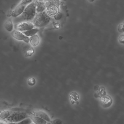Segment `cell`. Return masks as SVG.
<instances>
[{
	"label": "cell",
	"instance_id": "1",
	"mask_svg": "<svg viewBox=\"0 0 124 124\" xmlns=\"http://www.w3.org/2000/svg\"><path fill=\"white\" fill-rule=\"evenodd\" d=\"M36 14L35 1H33L26 7L20 15L14 17L13 21L15 24L23 22H32Z\"/></svg>",
	"mask_w": 124,
	"mask_h": 124
},
{
	"label": "cell",
	"instance_id": "2",
	"mask_svg": "<svg viewBox=\"0 0 124 124\" xmlns=\"http://www.w3.org/2000/svg\"><path fill=\"white\" fill-rule=\"evenodd\" d=\"M51 19V17L48 15L46 11H45L43 12L36 13L31 22L36 28H41L48 24Z\"/></svg>",
	"mask_w": 124,
	"mask_h": 124
},
{
	"label": "cell",
	"instance_id": "3",
	"mask_svg": "<svg viewBox=\"0 0 124 124\" xmlns=\"http://www.w3.org/2000/svg\"><path fill=\"white\" fill-rule=\"evenodd\" d=\"M29 117V115L25 112L23 111H15L11 113L6 120L8 122L17 123Z\"/></svg>",
	"mask_w": 124,
	"mask_h": 124
},
{
	"label": "cell",
	"instance_id": "4",
	"mask_svg": "<svg viewBox=\"0 0 124 124\" xmlns=\"http://www.w3.org/2000/svg\"><path fill=\"white\" fill-rule=\"evenodd\" d=\"M33 1V0H21L12 11V16L15 17L20 15L23 12L26 7Z\"/></svg>",
	"mask_w": 124,
	"mask_h": 124
},
{
	"label": "cell",
	"instance_id": "5",
	"mask_svg": "<svg viewBox=\"0 0 124 124\" xmlns=\"http://www.w3.org/2000/svg\"><path fill=\"white\" fill-rule=\"evenodd\" d=\"M34 27L33 23L30 22H21L16 24L15 25V30L20 32L27 31Z\"/></svg>",
	"mask_w": 124,
	"mask_h": 124
},
{
	"label": "cell",
	"instance_id": "6",
	"mask_svg": "<svg viewBox=\"0 0 124 124\" xmlns=\"http://www.w3.org/2000/svg\"><path fill=\"white\" fill-rule=\"evenodd\" d=\"M11 35L13 38L18 40L23 41L26 43H28L29 42L30 38L25 35L22 32L15 30L12 32Z\"/></svg>",
	"mask_w": 124,
	"mask_h": 124
},
{
	"label": "cell",
	"instance_id": "7",
	"mask_svg": "<svg viewBox=\"0 0 124 124\" xmlns=\"http://www.w3.org/2000/svg\"><path fill=\"white\" fill-rule=\"evenodd\" d=\"M100 102L101 105L103 108H107L111 105L113 101L110 96L105 95L101 97Z\"/></svg>",
	"mask_w": 124,
	"mask_h": 124
},
{
	"label": "cell",
	"instance_id": "8",
	"mask_svg": "<svg viewBox=\"0 0 124 124\" xmlns=\"http://www.w3.org/2000/svg\"><path fill=\"white\" fill-rule=\"evenodd\" d=\"M31 115L36 116L46 121L47 122H51L50 118L48 115L45 112L42 111L37 110L33 111L31 113Z\"/></svg>",
	"mask_w": 124,
	"mask_h": 124
},
{
	"label": "cell",
	"instance_id": "9",
	"mask_svg": "<svg viewBox=\"0 0 124 124\" xmlns=\"http://www.w3.org/2000/svg\"><path fill=\"white\" fill-rule=\"evenodd\" d=\"M46 12L50 17H54L59 12V8L56 5H51L46 8Z\"/></svg>",
	"mask_w": 124,
	"mask_h": 124
},
{
	"label": "cell",
	"instance_id": "10",
	"mask_svg": "<svg viewBox=\"0 0 124 124\" xmlns=\"http://www.w3.org/2000/svg\"><path fill=\"white\" fill-rule=\"evenodd\" d=\"M34 1L35 4L36 13H40L46 11V8L44 5V2H41L39 1Z\"/></svg>",
	"mask_w": 124,
	"mask_h": 124
},
{
	"label": "cell",
	"instance_id": "11",
	"mask_svg": "<svg viewBox=\"0 0 124 124\" xmlns=\"http://www.w3.org/2000/svg\"><path fill=\"white\" fill-rule=\"evenodd\" d=\"M23 53L25 57H31L34 53V50L33 48L29 45H27L23 48Z\"/></svg>",
	"mask_w": 124,
	"mask_h": 124
},
{
	"label": "cell",
	"instance_id": "12",
	"mask_svg": "<svg viewBox=\"0 0 124 124\" xmlns=\"http://www.w3.org/2000/svg\"><path fill=\"white\" fill-rule=\"evenodd\" d=\"M29 117L32 120L33 122L35 124H47V122L36 116L31 115Z\"/></svg>",
	"mask_w": 124,
	"mask_h": 124
},
{
	"label": "cell",
	"instance_id": "13",
	"mask_svg": "<svg viewBox=\"0 0 124 124\" xmlns=\"http://www.w3.org/2000/svg\"><path fill=\"white\" fill-rule=\"evenodd\" d=\"M4 27L7 31L9 32L13 31L14 29V25L11 18H9L5 22Z\"/></svg>",
	"mask_w": 124,
	"mask_h": 124
},
{
	"label": "cell",
	"instance_id": "14",
	"mask_svg": "<svg viewBox=\"0 0 124 124\" xmlns=\"http://www.w3.org/2000/svg\"><path fill=\"white\" fill-rule=\"evenodd\" d=\"M40 42V39L38 35H35L31 36L29 39V42L31 45L33 46H36Z\"/></svg>",
	"mask_w": 124,
	"mask_h": 124
},
{
	"label": "cell",
	"instance_id": "15",
	"mask_svg": "<svg viewBox=\"0 0 124 124\" xmlns=\"http://www.w3.org/2000/svg\"><path fill=\"white\" fill-rule=\"evenodd\" d=\"M39 31V29L37 28H34L33 29H31L27 31L22 32L23 34L27 36V37H31L34 35H36V33Z\"/></svg>",
	"mask_w": 124,
	"mask_h": 124
},
{
	"label": "cell",
	"instance_id": "16",
	"mask_svg": "<svg viewBox=\"0 0 124 124\" xmlns=\"http://www.w3.org/2000/svg\"><path fill=\"white\" fill-rule=\"evenodd\" d=\"M11 113V111L8 110H6L1 112L0 113V118L6 120L10 116Z\"/></svg>",
	"mask_w": 124,
	"mask_h": 124
},
{
	"label": "cell",
	"instance_id": "17",
	"mask_svg": "<svg viewBox=\"0 0 124 124\" xmlns=\"http://www.w3.org/2000/svg\"><path fill=\"white\" fill-rule=\"evenodd\" d=\"M70 97L71 101L74 102L78 100L79 96L77 93L73 92L70 94Z\"/></svg>",
	"mask_w": 124,
	"mask_h": 124
},
{
	"label": "cell",
	"instance_id": "18",
	"mask_svg": "<svg viewBox=\"0 0 124 124\" xmlns=\"http://www.w3.org/2000/svg\"><path fill=\"white\" fill-rule=\"evenodd\" d=\"M33 123L30 117H28L22 120L21 121L17 123V124H31Z\"/></svg>",
	"mask_w": 124,
	"mask_h": 124
},
{
	"label": "cell",
	"instance_id": "19",
	"mask_svg": "<svg viewBox=\"0 0 124 124\" xmlns=\"http://www.w3.org/2000/svg\"><path fill=\"white\" fill-rule=\"evenodd\" d=\"M36 83L35 79L34 78L31 77L29 78L27 80L28 84L30 86H33L35 85Z\"/></svg>",
	"mask_w": 124,
	"mask_h": 124
},
{
	"label": "cell",
	"instance_id": "20",
	"mask_svg": "<svg viewBox=\"0 0 124 124\" xmlns=\"http://www.w3.org/2000/svg\"><path fill=\"white\" fill-rule=\"evenodd\" d=\"M63 14L62 12H59L56 15L54 16L55 19L56 20H59L62 18Z\"/></svg>",
	"mask_w": 124,
	"mask_h": 124
},
{
	"label": "cell",
	"instance_id": "21",
	"mask_svg": "<svg viewBox=\"0 0 124 124\" xmlns=\"http://www.w3.org/2000/svg\"><path fill=\"white\" fill-rule=\"evenodd\" d=\"M52 124H62V121L59 119H56L51 122Z\"/></svg>",
	"mask_w": 124,
	"mask_h": 124
},
{
	"label": "cell",
	"instance_id": "22",
	"mask_svg": "<svg viewBox=\"0 0 124 124\" xmlns=\"http://www.w3.org/2000/svg\"><path fill=\"white\" fill-rule=\"evenodd\" d=\"M118 30L120 32H124V25L123 24H120L118 26Z\"/></svg>",
	"mask_w": 124,
	"mask_h": 124
},
{
	"label": "cell",
	"instance_id": "23",
	"mask_svg": "<svg viewBox=\"0 0 124 124\" xmlns=\"http://www.w3.org/2000/svg\"><path fill=\"white\" fill-rule=\"evenodd\" d=\"M119 41L120 43H124V35H122L120 36L119 38Z\"/></svg>",
	"mask_w": 124,
	"mask_h": 124
},
{
	"label": "cell",
	"instance_id": "24",
	"mask_svg": "<svg viewBox=\"0 0 124 124\" xmlns=\"http://www.w3.org/2000/svg\"><path fill=\"white\" fill-rule=\"evenodd\" d=\"M53 25H54L55 28H56V29H58L60 27V24L58 23H54Z\"/></svg>",
	"mask_w": 124,
	"mask_h": 124
},
{
	"label": "cell",
	"instance_id": "25",
	"mask_svg": "<svg viewBox=\"0 0 124 124\" xmlns=\"http://www.w3.org/2000/svg\"><path fill=\"white\" fill-rule=\"evenodd\" d=\"M8 124H17V123H13V122H8Z\"/></svg>",
	"mask_w": 124,
	"mask_h": 124
},
{
	"label": "cell",
	"instance_id": "26",
	"mask_svg": "<svg viewBox=\"0 0 124 124\" xmlns=\"http://www.w3.org/2000/svg\"><path fill=\"white\" fill-rule=\"evenodd\" d=\"M88 0L90 2L92 3V2H94L95 0Z\"/></svg>",
	"mask_w": 124,
	"mask_h": 124
},
{
	"label": "cell",
	"instance_id": "27",
	"mask_svg": "<svg viewBox=\"0 0 124 124\" xmlns=\"http://www.w3.org/2000/svg\"><path fill=\"white\" fill-rule=\"evenodd\" d=\"M47 124H51V123H50V122H49V123H47Z\"/></svg>",
	"mask_w": 124,
	"mask_h": 124
},
{
	"label": "cell",
	"instance_id": "28",
	"mask_svg": "<svg viewBox=\"0 0 124 124\" xmlns=\"http://www.w3.org/2000/svg\"><path fill=\"white\" fill-rule=\"evenodd\" d=\"M49 0H45V1H44V2H45V1H47Z\"/></svg>",
	"mask_w": 124,
	"mask_h": 124
},
{
	"label": "cell",
	"instance_id": "29",
	"mask_svg": "<svg viewBox=\"0 0 124 124\" xmlns=\"http://www.w3.org/2000/svg\"><path fill=\"white\" fill-rule=\"evenodd\" d=\"M38 0H33V1H38Z\"/></svg>",
	"mask_w": 124,
	"mask_h": 124
},
{
	"label": "cell",
	"instance_id": "30",
	"mask_svg": "<svg viewBox=\"0 0 124 124\" xmlns=\"http://www.w3.org/2000/svg\"><path fill=\"white\" fill-rule=\"evenodd\" d=\"M34 124V123H32V124Z\"/></svg>",
	"mask_w": 124,
	"mask_h": 124
},
{
	"label": "cell",
	"instance_id": "31",
	"mask_svg": "<svg viewBox=\"0 0 124 124\" xmlns=\"http://www.w3.org/2000/svg\"><path fill=\"white\" fill-rule=\"evenodd\" d=\"M1 112V111H0V113Z\"/></svg>",
	"mask_w": 124,
	"mask_h": 124
}]
</instances>
